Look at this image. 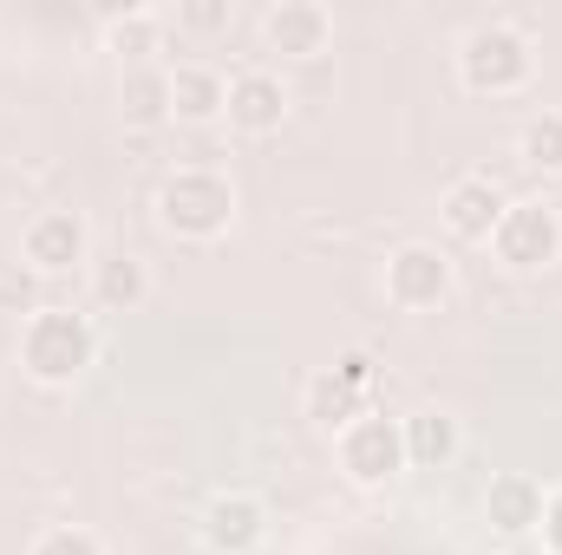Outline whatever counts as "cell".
<instances>
[{"label": "cell", "instance_id": "obj_1", "mask_svg": "<svg viewBox=\"0 0 562 555\" xmlns=\"http://www.w3.org/2000/svg\"><path fill=\"white\" fill-rule=\"evenodd\" d=\"M157 223L170 236H183V242H216L236 223V183L223 170H210V163H183L157 190Z\"/></svg>", "mask_w": 562, "mask_h": 555}, {"label": "cell", "instance_id": "obj_2", "mask_svg": "<svg viewBox=\"0 0 562 555\" xmlns=\"http://www.w3.org/2000/svg\"><path fill=\"white\" fill-rule=\"evenodd\" d=\"M92 360H99V333H92V320L72 314V307H40V314L20 327V366H26V380H40V386H72Z\"/></svg>", "mask_w": 562, "mask_h": 555}, {"label": "cell", "instance_id": "obj_3", "mask_svg": "<svg viewBox=\"0 0 562 555\" xmlns=\"http://www.w3.org/2000/svg\"><path fill=\"white\" fill-rule=\"evenodd\" d=\"M530 72H537V53L510 20H477L458 39V79L477 99H510V92L530 86Z\"/></svg>", "mask_w": 562, "mask_h": 555}, {"label": "cell", "instance_id": "obj_4", "mask_svg": "<svg viewBox=\"0 0 562 555\" xmlns=\"http://www.w3.org/2000/svg\"><path fill=\"white\" fill-rule=\"evenodd\" d=\"M491 256L510 269V275H543L562 262V209L550 196H517L497 229H491Z\"/></svg>", "mask_w": 562, "mask_h": 555}, {"label": "cell", "instance_id": "obj_5", "mask_svg": "<svg viewBox=\"0 0 562 555\" xmlns=\"http://www.w3.org/2000/svg\"><path fill=\"white\" fill-rule=\"evenodd\" d=\"M334 451H340V471H347L360 490H380V484H393V477L406 471V431H400V418H386V412L353 418V424L334 438Z\"/></svg>", "mask_w": 562, "mask_h": 555}, {"label": "cell", "instance_id": "obj_6", "mask_svg": "<svg viewBox=\"0 0 562 555\" xmlns=\"http://www.w3.org/2000/svg\"><path fill=\"white\" fill-rule=\"evenodd\" d=\"M451 256L438 249V242H400L393 256H386V301L400 307V314H431V307H445L451 301Z\"/></svg>", "mask_w": 562, "mask_h": 555}, {"label": "cell", "instance_id": "obj_7", "mask_svg": "<svg viewBox=\"0 0 562 555\" xmlns=\"http://www.w3.org/2000/svg\"><path fill=\"white\" fill-rule=\"evenodd\" d=\"M203 550L210 555H256L269 543V503L256 490H216L203 503V523H196Z\"/></svg>", "mask_w": 562, "mask_h": 555}, {"label": "cell", "instance_id": "obj_8", "mask_svg": "<svg viewBox=\"0 0 562 555\" xmlns=\"http://www.w3.org/2000/svg\"><path fill=\"white\" fill-rule=\"evenodd\" d=\"M20 256H26V269H40V275H66V269H79V262H92V229H86L79 209H40V216L20 229Z\"/></svg>", "mask_w": 562, "mask_h": 555}, {"label": "cell", "instance_id": "obj_9", "mask_svg": "<svg viewBox=\"0 0 562 555\" xmlns=\"http://www.w3.org/2000/svg\"><path fill=\"white\" fill-rule=\"evenodd\" d=\"M510 209V196L497 190V177H484V170H464V177H451L445 183V196H438V223L458 236V242H491V229H497V216Z\"/></svg>", "mask_w": 562, "mask_h": 555}, {"label": "cell", "instance_id": "obj_10", "mask_svg": "<svg viewBox=\"0 0 562 555\" xmlns=\"http://www.w3.org/2000/svg\"><path fill=\"white\" fill-rule=\"evenodd\" d=\"M262 39L281 59H321L334 46V13L321 0H276L262 13Z\"/></svg>", "mask_w": 562, "mask_h": 555}, {"label": "cell", "instance_id": "obj_11", "mask_svg": "<svg viewBox=\"0 0 562 555\" xmlns=\"http://www.w3.org/2000/svg\"><path fill=\"white\" fill-rule=\"evenodd\" d=\"M288 86H281V72H269V66H243L236 79H229V125L236 132H249V138H269V132H281L288 125Z\"/></svg>", "mask_w": 562, "mask_h": 555}, {"label": "cell", "instance_id": "obj_12", "mask_svg": "<svg viewBox=\"0 0 562 555\" xmlns=\"http://www.w3.org/2000/svg\"><path fill=\"white\" fill-rule=\"evenodd\" d=\"M223 112H229V79L210 59L170 66V118L177 125H216Z\"/></svg>", "mask_w": 562, "mask_h": 555}, {"label": "cell", "instance_id": "obj_13", "mask_svg": "<svg viewBox=\"0 0 562 555\" xmlns=\"http://www.w3.org/2000/svg\"><path fill=\"white\" fill-rule=\"evenodd\" d=\"M543 484L537 477H524V471H504V477H491V490H484V517H491V530H504V536H530V530H543Z\"/></svg>", "mask_w": 562, "mask_h": 555}, {"label": "cell", "instance_id": "obj_14", "mask_svg": "<svg viewBox=\"0 0 562 555\" xmlns=\"http://www.w3.org/2000/svg\"><path fill=\"white\" fill-rule=\"evenodd\" d=\"M400 431H406V464H419V471H445L458 457V444H464L451 412H413L400 418Z\"/></svg>", "mask_w": 562, "mask_h": 555}, {"label": "cell", "instance_id": "obj_15", "mask_svg": "<svg viewBox=\"0 0 562 555\" xmlns=\"http://www.w3.org/2000/svg\"><path fill=\"white\" fill-rule=\"evenodd\" d=\"M367 412H373V399H367V393H353L334 366H321V373L307 380V418H314L321 431H334V438H340L353 418H367Z\"/></svg>", "mask_w": 562, "mask_h": 555}, {"label": "cell", "instance_id": "obj_16", "mask_svg": "<svg viewBox=\"0 0 562 555\" xmlns=\"http://www.w3.org/2000/svg\"><path fill=\"white\" fill-rule=\"evenodd\" d=\"M92 301L105 307V314H132L150 301V269H144L138 256H105V262H92Z\"/></svg>", "mask_w": 562, "mask_h": 555}, {"label": "cell", "instance_id": "obj_17", "mask_svg": "<svg viewBox=\"0 0 562 555\" xmlns=\"http://www.w3.org/2000/svg\"><path fill=\"white\" fill-rule=\"evenodd\" d=\"M119 112H125V125H164L170 118V72L164 66H125V79H119Z\"/></svg>", "mask_w": 562, "mask_h": 555}, {"label": "cell", "instance_id": "obj_18", "mask_svg": "<svg viewBox=\"0 0 562 555\" xmlns=\"http://www.w3.org/2000/svg\"><path fill=\"white\" fill-rule=\"evenodd\" d=\"M157 33H164V20H157V13H144V7H125V13L112 7V13H105V46H112V53H125L132 66H150Z\"/></svg>", "mask_w": 562, "mask_h": 555}, {"label": "cell", "instance_id": "obj_19", "mask_svg": "<svg viewBox=\"0 0 562 555\" xmlns=\"http://www.w3.org/2000/svg\"><path fill=\"white\" fill-rule=\"evenodd\" d=\"M517 157L530 170H562V112H537L524 132H517Z\"/></svg>", "mask_w": 562, "mask_h": 555}, {"label": "cell", "instance_id": "obj_20", "mask_svg": "<svg viewBox=\"0 0 562 555\" xmlns=\"http://www.w3.org/2000/svg\"><path fill=\"white\" fill-rule=\"evenodd\" d=\"M26 555H105V543H99L92 530H79V523H53V530L33 536Z\"/></svg>", "mask_w": 562, "mask_h": 555}, {"label": "cell", "instance_id": "obj_21", "mask_svg": "<svg viewBox=\"0 0 562 555\" xmlns=\"http://www.w3.org/2000/svg\"><path fill=\"white\" fill-rule=\"evenodd\" d=\"M229 20H236L229 0H183L177 7V26L183 33H229Z\"/></svg>", "mask_w": 562, "mask_h": 555}, {"label": "cell", "instance_id": "obj_22", "mask_svg": "<svg viewBox=\"0 0 562 555\" xmlns=\"http://www.w3.org/2000/svg\"><path fill=\"white\" fill-rule=\"evenodd\" d=\"M334 373H340L353 393H367V399H373V386H380V360H373L367 347H347V353L334 360Z\"/></svg>", "mask_w": 562, "mask_h": 555}, {"label": "cell", "instance_id": "obj_23", "mask_svg": "<svg viewBox=\"0 0 562 555\" xmlns=\"http://www.w3.org/2000/svg\"><path fill=\"white\" fill-rule=\"evenodd\" d=\"M543 550L562 555V490H550V497H543Z\"/></svg>", "mask_w": 562, "mask_h": 555}, {"label": "cell", "instance_id": "obj_24", "mask_svg": "<svg viewBox=\"0 0 562 555\" xmlns=\"http://www.w3.org/2000/svg\"><path fill=\"white\" fill-rule=\"evenodd\" d=\"M504 555H550V550H543V543H510Z\"/></svg>", "mask_w": 562, "mask_h": 555}]
</instances>
